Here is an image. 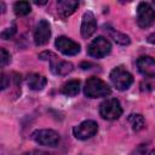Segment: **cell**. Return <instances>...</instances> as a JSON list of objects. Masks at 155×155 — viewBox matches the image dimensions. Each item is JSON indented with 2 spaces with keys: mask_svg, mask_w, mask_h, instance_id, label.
Instances as JSON below:
<instances>
[{
  "mask_svg": "<svg viewBox=\"0 0 155 155\" xmlns=\"http://www.w3.org/2000/svg\"><path fill=\"white\" fill-rule=\"evenodd\" d=\"M84 93L87 98H99V97H108L111 94V90L109 87V85L103 81L99 78L96 76H91L87 79V81L85 82V87H84Z\"/></svg>",
  "mask_w": 155,
  "mask_h": 155,
  "instance_id": "1",
  "label": "cell"
},
{
  "mask_svg": "<svg viewBox=\"0 0 155 155\" xmlns=\"http://www.w3.org/2000/svg\"><path fill=\"white\" fill-rule=\"evenodd\" d=\"M39 58L42 61H47L50 62V67H51V71L56 75H68L71 70H73V64L68 61H62L59 59V57H57L53 52L50 51H45L42 53L39 54Z\"/></svg>",
  "mask_w": 155,
  "mask_h": 155,
  "instance_id": "2",
  "label": "cell"
},
{
  "mask_svg": "<svg viewBox=\"0 0 155 155\" xmlns=\"http://www.w3.org/2000/svg\"><path fill=\"white\" fill-rule=\"evenodd\" d=\"M109 78H110L111 84L119 91H125V90H127L133 84V76H132V74L128 70H126L124 67H121V65L115 67L110 71V76Z\"/></svg>",
  "mask_w": 155,
  "mask_h": 155,
  "instance_id": "3",
  "label": "cell"
},
{
  "mask_svg": "<svg viewBox=\"0 0 155 155\" xmlns=\"http://www.w3.org/2000/svg\"><path fill=\"white\" fill-rule=\"evenodd\" d=\"M31 138L39 145L50 147V148L57 147L59 144V142H61V137H59L58 132H56L54 130H50V128L34 131L31 133Z\"/></svg>",
  "mask_w": 155,
  "mask_h": 155,
  "instance_id": "4",
  "label": "cell"
},
{
  "mask_svg": "<svg viewBox=\"0 0 155 155\" xmlns=\"http://www.w3.org/2000/svg\"><path fill=\"white\" fill-rule=\"evenodd\" d=\"M155 23V10L148 2H139L137 6V24L142 29H147Z\"/></svg>",
  "mask_w": 155,
  "mask_h": 155,
  "instance_id": "5",
  "label": "cell"
},
{
  "mask_svg": "<svg viewBox=\"0 0 155 155\" xmlns=\"http://www.w3.org/2000/svg\"><path fill=\"white\" fill-rule=\"evenodd\" d=\"M111 51V45L104 36H98L91 41L87 46V54L93 58H103L108 56Z\"/></svg>",
  "mask_w": 155,
  "mask_h": 155,
  "instance_id": "6",
  "label": "cell"
},
{
  "mask_svg": "<svg viewBox=\"0 0 155 155\" xmlns=\"http://www.w3.org/2000/svg\"><path fill=\"white\" fill-rule=\"evenodd\" d=\"M99 114L105 120H116L122 115V108L116 98H109L101 103Z\"/></svg>",
  "mask_w": 155,
  "mask_h": 155,
  "instance_id": "7",
  "label": "cell"
},
{
  "mask_svg": "<svg viewBox=\"0 0 155 155\" xmlns=\"http://www.w3.org/2000/svg\"><path fill=\"white\" fill-rule=\"evenodd\" d=\"M98 132V125L93 120H85L73 128V134L76 139L85 140L92 138Z\"/></svg>",
  "mask_w": 155,
  "mask_h": 155,
  "instance_id": "8",
  "label": "cell"
},
{
  "mask_svg": "<svg viewBox=\"0 0 155 155\" xmlns=\"http://www.w3.org/2000/svg\"><path fill=\"white\" fill-rule=\"evenodd\" d=\"M54 45L58 51L65 56H75L80 52V44L67 36H58L54 41Z\"/></svg>",
  "mask_w": 155,
  "mask_h": 155,
  "instance_id": "9",
  "label": "cell"
},
{
  "mask_svg": "<svg viewBox=\"0 0 155 155\" xmlns=\"http://www.w3.org/2000/svg\"><path fill=\"white\" fill-rule=\"evenodd\" d=\"M51 36V27L46 19L39 21L34 31V42L36 46H42L48 42Z\"/></svg>",
  "mask_w": 155,
  "mask_h": 155,
  "instance_id": "10",
  "label": "cell"
},
{
  "mask_svg": "<svg viewBox=\"0 0 155 155\" xmlns=\"http://www.w3.org/2000/svg\"><path fill=\"white\" fill-rule=\"evenodd\" d=\"M97 30V22H96V17L91 11H86L82 16V21H81V27H80V31L84 39H88L93 35V33Z\"/></svg>",
  "mask_w": 155,
  "mask_h": 155,
  "instance_id": "11",
  "label": "cell"
},
{
  "mask_svg": "<svg viewBox=\"0 0 155 155\" xmlns=\"http://www.w3.org/2000/svg\"><path fill=\"white\" fill-rule=\"evenodd\" d=\"M138 71L145 78H155V58L150 56H142L137 59Z\"/></svg>",
  "mask_w": 155,
  "mask_h": 155,
  "instance_id": "12",
  "label": "cell"
},
{
  "mask_svg": "<svg viewBox=\"0 0 155 155\" xmlns=\"http://www.w3.org/2000/svg\"><path fill=\"white\" fill-rule=\"evenodd\" d=\"M78 7H79V1H74V0H59L57 2V12L59 17L63 19L73 15Z\"/></svg>",
  "mask_w": 155,
  "mask_h": 155,
  "instance_id": "13",
  "label": "cell"
},
{
  "mask_svg": "<svg viewBox=\"0 0 155 155\" xmlns=\"http://www.w3.org/2000/svg\"><path fill=\"white\" fill-rule=\"evenodd\" d=\"M27 84H28V86H29L30 90H33V91H41L46 86L47 79L44 75H41V74L33 73V74H29L28 75Z\"/></svg>",
  "mask_w": 155,
  "mask_h": 155,
  "instance_id": "14",
  "label": "cell"
},
{
  "mask_svg": "<svg viewBox=\"0 0 155 155\" xmlns=\"http://www.w3.org/2000/svg\"><path fill=\"white\" fill-rule=\"evenodd\" d=\"M61 92L67 97H74L80 92V81L79 80H70L62 86Z\"/></svg>",
  "mask_w": 155,
  "mask_h": 155,
  "instance_id": "15",
  "label": "cell"
},
{
  "mask_svg": "<svg viewBox=\"0 0 155 155\" xmlns=\"http://www.w3.org/2000/svg\"><path fill=\"white\" fill-rule=\"evenodd\" d=\"M127 120L134 132H139L145 127V120L140 114H131Z\"/></svg>",
  "mask_w": 155,
  "mask_h": 155,
  "instance_id": "16",
  "label": "cell"
},
{
  "mask_svg": "<svg viewBox=\"0 0 155 155\" xmlns=\"http://www.w3.org/2000/svg\"><path fill=\"white\" fill-rule=\"evenodd\" d=\"M107 30L109 31V35L111 36V39L116 44H119V45H128L130 44V38L127 35H125V34H122V33H120V31H117L113 28H109V27H108Z\"/></svg>",
  "mask_w": 155,
  "mask_h": 155,
  "instance_id": "17",
  "label": "cell"
},
{
  "mask_svg": "<svg viewBox=\"0 0 155 155\" xmlns=\"http://www.w3.org/2000/svg\"><path fill=\"white\" fill-rule=\"evenodd\" d=\"M13 11L17 16H25L31 11V7L28 1H17L13 4Z\"/></svg>",
  "mask_w": 155,
  "mask_h": 155,
  "instance_id": "18",
  "label": "cell"
},
{
  "mask_svg": "<svg viewBox=\"0 0 155 155\" xmlns=\"http://www.w3.org/2000/svg\"><path fill=\"white\" fill-rule=\"evenodd\" d=\"M0 64L1 67H5L6 64H8L11 62V54L5 50V48H1L0 50Z\"/></svg>",
  "mask_w": 155,
  "mask_h": 155,
  "instance_id": "19",
  "label": "cell"
},
{
  "mask_svg": "<svg viewBox=\"0 0 155 155\" xmlns=\"http://www.w3.org/2000/svg\"><path fill=\"white\" fill-rule=\"evenodd\" d=\"M15 34H16V25L13 24L11 28H7V29H5V30L1 33V38H2L4 40H8V39H11Z\"/></svg>",
  "mask_w": 155,
  "mask_h": 155,
  "instance_id": "20",
  "label": "cell"
},
{
  "mask_svg": "<svg viewBox=\"0 0 155 155\" xmlns=\"http://www.w3.org/2000/svg\"><path fill=\"white\" fill-rule=\"evenodd\" d=\"M139 151H140V155H155V148H151L144 144L139 148Z\"/></svg>",
  "mask_w": 155,
  "mask_h": 155,
  "instance_id": "21",
  "label": "cell"
},
{
  "mask_svg": "<svg viewBox=\"0 0 155 155\" xmlns=\"http://www.w3.org/2000/svg\"><path fill=\"white\" fill-rule=\"evenodd\" d=\"M23 155H53V154L47 153V151H42V150H31V151L24 153Z\"/></svg>",
  "mask_w": 155,
  "mask_h": 155,
  "instance_id": "22",
  "label": "cell"
},
{
  "mask_svg": "<svg viewBox=\"0 0 155 155\" xmlns=\"http://www.w3.org/2000/svg\"><path fill=\"white\" fill-rule=\"evenodd\" d=\"M8 79H7V76H6V74L5 73H1V90H5L7 86H8Z\"/></svg>",
  "mask_w": 155,
  "mask_h": 155,
  "instance_id": "23",
  "label": "cell"
},
{
  "mask_svg": "<svg viewBox=\"0 0 155 155\" xmlns=\"http://www.w3.org/2000/svg\"><path fill=\"white\" fill-rule=\"evenodd\" d=\"M148 42L149 44H151V45H155V33H153V34H150L149 36H148Z\"/></svg>",
  "mask_w": 155,
  "mask_h": 155,
  "instance_id": "24",
  "label": "cell"
},
{
  "mask_svg": "<svg viewBox=\"0 0 155 155\" xmlns=\"http://www.w3.org/2000/svg\"><path fill=\"white\" fill-rule=\"evenodd\" d=\"M46 2H47V1H35L36 5H45Z\"/></svg>",
  "mask_w": 155,
  "mask_h": 155,
  "instance_id": "25",
  "label": "cell"
},
{
  "mask_svg": "<svg viewBox=\"0 0 155 155\" xmlns=\"http://www.w3.org/2000/svg\"><path fill=\"white\" fill-rule=\"evenodd\" d=\"M153 4H154V5H155V0H154V1H153Z\"/></svg>",
  "mask_w": 155,
  "mask_h": 155,
  "instance_id": "26",
  "label": "cell"
}]
</instances>
